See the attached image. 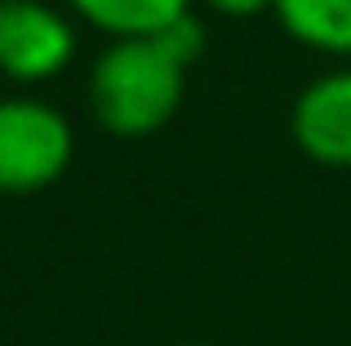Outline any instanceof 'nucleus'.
I'll list each match as a JSON object with an SVG mask.
<instances>
[{"instance_id":"f257e3e1","label":"nucleus","mask_w":351,"mask_h":346,"mask_svg":"<svg viewBox=\"0 0 351 346\" xmlns=\"http://www.w3.org/2000/svg\"><path fill=\"white\" fill-rule=\"evenodd\" d=\"M187 67L156 36L112 40L89 67V111L116 138H147L178 116Z\"/></svg>"},{"instance_id":"f03ea898","label":"nucleus","mask_w":351,"mask_h":346,"mask_svg":"<svg viewBox=\"0 0 351 346\" xmlns=\"http://www.w3.org/2000/svg\"><path fill=\"white\" fill-rule=\"evenodd\" d=\"M76 129L53 103L32 94L0 98V196H36L71 169Z\"/></svg>"},{"instance_id":"7ed1b4c3","label":"nucleus","mask_w":351,"mask_h":346,"mask_svg":"<svg viewBox=\"0 0 351 346\" xmlns=\"http://www.w3.org/2000/svg\"><path fill=\"white\" fill-rule=\"evenodd\" d=\"M76 58V23L49 0H0V76L45 85Z\"/></svg>"},{"instance_id":"20e7f679","label":"nucleus","mask_w":351,"mask_h":346,"mask_svg":"<svg viewBox=\"0 0 351 346\" xmlns=\"http://www.w3.org/2000/svg\"><path fill=\"white\" fill-rule=\"evenodd\" d=\"M289 133L307 160L325 169H351V67L311 76L298 89Z\"/></svg>"},{"instance_id":"39448f33","label":"nucleus","mask_w":351,"mask_h":346,"mask_svg":"<svg viewBox=\"0 0 351 346\" xmlns=\"http://www.w3.org/2000/svg\"><path fill=\"white\" fill-rule=\"evenodd\" d=\"M271 14L298 44L329 58H351V0H276Z\"/></svg>"},{"instance_id":"423d86ee","label":"nucleus","mask_w":351,"mask_h":346,"mask_svg":"<svg viewBox=\"0 0 351 346\" xmlns=\"http://www.w3.org/2000/svg\"><path fill=\"white\" fill-rule=\"evenodd\" d=\"M71 14L85 18L112 40H129V36H156L160 27L178 23L191 14V0H67Z\"/></svg>"},{"instance_id":"0eeeda50","label":"nucleus","mask_w":351,"mask_h":346,"mask_svg":"<svg viewBox=\"0 0 351 346\" xmlns=\"http://www.w3.org/2000/svg\"><path fill=\"white\" fill-rule=\"evenodd\" d=\"M156 40H160L165 49H169L173 58H178L182 67L191 71V62L205 53V27H200V18H196V14H182L178 23L160 27V31H156Z\"/></svg>"},{"instance_id":"6e6552de","label":"nucleus","mask_w":351,"mask_h":346,"mask_svg":"<svg viewBox=\"0 0 351 346\" xmlns=\"http://www.w3.org/2000/svg\"><path fill=\"white\" fill-rule=\"evenodd\" d=\"M200 5H209L223 18H258L267 9H276V0H200Z\"/></svg>"},{"instance_id":"1a4fd4ad","label":"nucleus","mask_w":351,"mask_h":346,"mask_svg":"<svg viewBox=\"0 0 351 346\" xmlns=\"http://www.w3.org/2000/svg\"><path fill=\"white\" fill-rule=\"evenodd\" d=\"M173 346H214V342H173Z\"/></svg>"}]
</instances>
